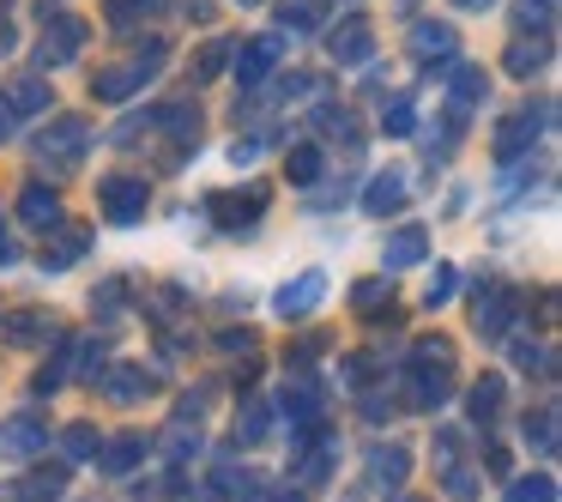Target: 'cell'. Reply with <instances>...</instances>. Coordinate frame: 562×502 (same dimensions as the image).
<instances>
[{"mask_svg":"<svg viewBox=\"0 0 562 502\" xmlns=\"http://www.w3.org/2000/svg\"><path fill=\"white\" fill-rule=\"evenodd\" d=\"M381 122H387V134H412V110H405V103H393Z\"/></svg>","mask_w":562,"mask_h":502,"instance_id":"cell-29","label":"cell"},{"mask_svg":"<svg viewBox=\"0 0 562 502\" xmlns=\"http://www.w3.org/2000/svg\"><path fill=\"white\" fill-rule=\"evenodd\" d=\"M424 243H429L424 231H400V236L387 243V267H393V272H400V267H417V260H424Z\"/></svg>","mask_w":562,"mask_h":502,"instance_id":"cell-12","label":"cell"},{"mask_svg":"<svg viewBox=\"0 0 562 502\" xmlns=\"http://www.w3.org/2000/svg\"><path fill=\"white\" fill-rule=\"evenodd\" d=\"M405 182H400V176H381V182L375 188H369V212H400L405 207Z\"/></svg>","mask_w":562,"mask_h":502,"instance_id":"cell-17","label":"cell"},{"mask_svg":"<svg viewBox=\"0 0 562 502\" xmlns=\"http://www.w3.org/2000/svg\"><path fill=\"white\" fill-rule=\"evenodd\" d=\"M0 134H7V110H0Z\"/></svg>","mask_w":562,"mask_h":502,"instance_id":"cell-35","label":"cell"},{"mask_svg":"<svg viewBox=\"0 0 562 502\" xmlns=\"http://www.w3.org/2000/svg\"><path fill=\"white\" fill-rule=\"evenodd\" d=\"M212 219L224 224V231H236V224H255L260 219V194L248 188V194H212Z\"/></svg>","mask_w":562,"mask_h":502,"instance_id":"cell-5","label":"cell"},{"mask_svg":"<svg viewBox=\"0 0 562 502\" xmlns=\"http://www.w3.org/2000/svg\"><path fill=\"white\" fill-rule=\"evenodd\" d=\"M79 43H86V25H79V19H55V25L43 31V55H37V62H43V67H49V62H67Z\"/></svg>","mask_w":562,"mask_h":502,"instance_id":"cell-4","label":"cell"},{"mask_svg":"<svg viewBox=\"0 0 562 502\" xmlns=\"http://www.w3.org/2000/svg\"><path fill=\"white\" fill-rule=\"evenodd\" d=\"M448 291H453V272H448V267H441V272H436V279H429V303H448Z\"/></svg>","mask_w":562,"mask_h":502,"instance_id":"cell-32","label":"cell"},{"mask_svg":"<svg viewBox=\"0 0 562 502\" xmlns=\"http://www.w3.org/2000/svg\"><path fill=\"white\" fill-rule=\"evenodd\" d=\"M61 466H55V472H31L25 478V502H49V497H61Z\"/></svg>","mask_w":562,"mask_h":502,"instance_id":"cell-21","label":"cell"},{"mask_svg":"<svg viewBox=\"0 0 562 502\" xmlns=\"http://www.w3.org/2000/svg\"><path fill=\"white\" fill-rule=\"evenodd\" d=\"M79 255H86V231H67L61 243H55V255L43 248V267H49V272H61V267H74Z\"/></svg>","mask_w":562,"mask_h":502,"instance_id":"cell-15","label":"cell"},{"mask_svg":"<svg viewBox=\"0 0 562 502\" xmlns=\"http://www.w3.org/2000/svg\"><path fill=\"white\" fill-rule=\"evenodd\" d=\"M158 62H164V49L151 43V49H146V55H134L127 67H115V74H98V98H110V103H115V98H127V91H134L139 79L158 74Z\"/></svg>","mask_w":562,"mask_h":502,"instance_id":"cell-1","label":"cell"},{"mask_svg":"<svg viewBox=\"0 0 562 502\" xmlns=\"http://www.w3.org/2000/svg\"><path fill=\"white\" fill-rule=\"evenodd\" d=\"M43 448V424L37 417H13V424H0V454L7 460H25V454Z\"/></svg>","mask_w":562,"mask_h":502,"instance_id":"cell-3","label":"cell"},{"mask_svg":"<svg viewBox=\"0 0 562 502\" xmlns=\"http://www.w3.org/2000/svg\"><path fill=\"white\" fill-rule=\"evenodd\" d=\"M375 478L400 484V478H405V454H400V448H393V454H375Z\"/></svg>","mask_w":562,"mask_h":502,"instance_id":"cell-27","label":"cell"},{"mask_svg":"<svg viewBox=\"0 0 562 502\" xmlns=\"http://www.w3.org/2000/svg\"><path fill=\"white\" fill-rule=\"evenodd\" d=\"M272 62H279V43H272V37H260V43H248V49H243L236 74H243V79H260V74H272Z\"/></svg>","mask_w":562,"mask_h":502,"instance_id":"cell-11","label":"cell"},{"mask_svg":"<svg viewBox=\"0 0 562 502\" xmlns=\"http://www.w3.org/2000/svg\"><path fill=\"white\" fill-rule=\"evenodd\" d=\"M502 412V381H477L472 388V417H496Z\"/></svg>","mask_w":562,"mask_h":502,"instance_id":"cell-22","label":"cell"},{"mask_svg":"<svg viewBox=\"0 0 562 502\" xmlns=\"http://www.w3.org/2000/svg\"><path fill=\"white\" fill-rule=\"evenodd\" d=\"M139 388H146V376H139V369H115V376H110L115 400H139Z\"/></svg>","mask_w":562,"mask_h":502,"instance_id":"cell-24","label":"cell"},{"mask_svg":"<svg viewBox=\"0 0 562 502\" xmlns=\"http://www.w3.org/2000/svg\"><path fill=\"white\" fill-rule=\"evenodd\" d=\"M248 7H255V0H248Z\"/></svg>","mask_w":562,"mask_h":502,"instance_id":"cell-36","label":"cell"},{"mask_svg":"<svg viewBox=\"0 0 562 502\" xmlns=\"http://www.w3.org/2000/svg\"><path fill=\"white\" fill-rule=\"evenodd\" d=\"M520 19H526V25H544V19H550V0H520Z\"/></svg>","mask_w":562,"mask_h":502,"instance_id":"cell-31","label":"cell"},{"mask_svg":"<svg viewBox=\"0 0 562 502\" xmlns=\"http://www.w3.org/2000/svg\"><path fill=\"white\" fill-rule=\"evenodd\" d=\"M508 291H484V297H477V327H484V333H502V327H508Z\"/></svg>","mask_w":562,"mask_h":502,"instance_id":"cell-13","label":"cell"},{"mask_svg":"<svg viewBox=\"0 0 562 502\" xmlns=\"http://www.w3.org/2000/svg\"><path fill=\"white\" fill-rule=\"evenodd\" d=\"M267 424H272L267 400H248V412L236 417V436H243V442H260V436H267Z\"/></svg>","mask_w":562,"mask_h":502,"instance_id":"cell-18","label":"cell"},{"mask_svg":"<svg viewBox=\"0 0 562 502\" xmlns=\"http://www.w3.org/2000/svg\"><path fill=\"white\" fill-rule=\"evenodd\" d=\"M67 454H74V460H91V454H98V430L74 424V430H67Z\"/></svg>","mask_w":562,"mask_h":502,"instance_id":"cell-23","label":"cell"},{"mask_svg":"<svg viewBox=\"0 0 562 502\" xmlns=\"http://www.w3.org/2000/svg\"><path fill=\"white\" fill-rule=\"evenodd\" d=\"M139 454H146V442H139V436H115V448L103 454V466H110V472H127Z\"/></svg>","mask_w":562,"mask_h":502,"instance_id":"cell-20","label":"cell"},{"mask_svg":"<svg viewBox=\"0 0 562 502\" xmlns=\"http://www.w3.org/2000/svg\"><path fill=\"white\" fill-rule=\"evenodd\" d=\"M13 255H19V248H13V236L0 231V267H7V260H13Z\"/></svg>","mask_w":562,"mask_h":502,"instance_id":"cell-33","label":"cell"},{"mask_svg":"<svg viewBox=\"0 0 562 502\" xmlns=\"http://www.w3.org/2000/svg\"><path fill=\"white\" fill-rule=\"evenodd\" d=\"M333 49H339V62H369L375 37H369V25H363V19H345V25L333 31Z\"/></svg>","mask_w":562,"mask_h":502,"instance_id":"cell-7","label":"cell"},{"mask_svg":"<svg viewBox=\"0 0 562 502\" xmlns=\"http://www.w3.org/2000/svg\"><path fill=\"white\" fill-rule=\"evenodd\" d=\"M13 110H19V115H37V110H49V91H43L37 79H19V86H13Z\"/></svg>","mask_w":562,"mask_h":502,"instance_id":"cell-19","label":"cell"},{"mask_svg":"<svg viewBox=\"0 0 562 502\" xmlns=\"http://www.w3.org/2000/svg\"><path fill=\"white\" fill-rule=\"evenodd\" d=\"M412 49L424 55V62H441V55L453 49V31H441V25H417V31H412Z\"/></svg>","mask_w":562,"mask_h":502,"instance_id":"cell-14","label":"cell"},{"mask_svg":"<svg viewBox=\"0 0 562 502\" xmlns=\"http://www.w3.org/2000/svg\"><path fill=\"white\" fill-rule=\"evenodd\" d=\"M526 140H532V115H514V122L496 134V152H502V158H520Z\"/></svg>","mask_w":562,"mask_h":502,"instance_id":"cell-16","label":"cell"},{"mask_svg":"<svg viewBox=\"0 0 562 502\" xmlns=\"http://www.w3.org/2000/svg\"><path fill=\"white\" fill-rule=\"evenodd\" d=\"M315 176H321V152L303 146V152L291 158V182H315Z\"/></svg>","mask_w":562,"mask_h":502,"instance_id":"cell-26","label":"cell"},{"mask_svg":"<svg viewBox=\"0 0 562 502\" xmlns=\"http://www.w3.org/2000/svg\"><path fill=\"white\" fill-rule=\"evenodd\" d=\"M453 7H490V0H453Z\"/></svg>","mask_w":562,"mask_h":502,"instance_id":"cell-34","label":"cell"},{"mask_svg":"<svg viewBox=\"0 0 562 502\" xmlns=\"http://www.w3.org/2000/svg\"><path fill=\"white\" fill-rule=\"evenodd\" d=\"M321 291H327V279H321V272H303L296 285H284V297H279V315H308V309L321 303Z\"/></svg>","mask_w":562,"mask_h":502,"instance_id":"cell-6","label":"cell"},{"mask_svg":"<svg viewBox=\"0 0 562 502\" xmlns=\"http://www.w3.org/2000/svg\"><path fill=\"white\" fill-rule=\"evenodd\" d=\"M74 146H86V122H55V134H43V140H37L43 158H49V152H55V158H79Z\"/></svg>","mask_w":562,"mask_h":502,"instance_id":"cell-8","label":"cell"},{"mask_svg":"<svg viewBox=\"0 0 562 502\" xmlns=\"http://www.w3.org/2000/svg\"><path fill=\"white\" fill-rule=\"evenodd\" d=\"M448 98H453V115H465L477 98H484V74H477V67H453V91H448Z\"/></svg>","mask_w":562,"mask_h":502,"instance_id":"cell-10","label":"cell"},{"mask_svg":"<svg viewBox=\"0 0 562 502\" xmlns=\"http://www.w3.org/2000/svg\"><path fill=\"white\" fill-rule=\"evenodd\" d=\"M151 7H158V0H110V19L115 25H134V19H146Z\"/></svg>","mask_w":562,"mask_h":502,"instance_id":"cell-25","label":"cell"},{"mask_svg":"<svg viewBox=\"0 0 562 502\" xmlns=\"http://www.w3.org/2000/svg\"><path fill=\"white\" fill-rule=\"evenodd\" d=\"M508 502H550V478H532V484H514Z\"/></svg>","mask_w":562,"mask_h":502,"instance_id":"cell-28","label":"cell"},{"mask_svg":"<svg viewBox=\"0 0 562 502\" xmlns=\"http://www.w3.org/2000/svg\"><path fill=\"white\" fill-rule=\"evenodd\" d=\"M25 224H37V231H49V224H61V200L55 194H43V188H25Z\"/></svg>","mask_w":562,"mask_h":502,"instance_id":"cell-9","label":"cell"},{"mask_svg":"<svg viewBox=\"0 0 562 502\" xmlns=\"http://www.w3.org/2000/svg\"><path fill=\"white\" fill-rule=\"evenodd\" d=\"M538 62H544V49H526V43H520V49H514V62H508V67H514V74H532Z\"/></svg>","mask_w":562,"mask_h":502,"instance_id":"cell-30","label":"cell"},{"mask_svg":"<svg viewBox=\"0 0 562 502\" xmlns=\"http://www.w3.org/2000/svg\"><path fill=\"white\" fill-rule=\"evenodd\" d=\"M103 212H110L115 224H134L139 212H146V182H139V176H110V182H103Z\"/></svg>","mask_w":562,"mask_h":502,"instance_id":"cell-2","label":"cell"}]
</instances>
